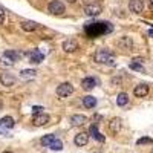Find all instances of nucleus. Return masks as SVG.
I'll return each mask as SVG.
<instances>
[{
    "instance_id": "f704fd0d",
    "label": "nucleus",
    "mask_w": 153,
    "mask_h": 153,
    "mask_svg": "<svg viewBox=\"0 0 153 153\" xmlns=\"http://www.w3.org/2000/svg\"><path fill=\"white\" fill-rule=\"evenodd\" d=\"M152 153H153V149H152Z\"/></svg>"
},
{
    "instance_id": "9b49d317",
    "label": "nucleus",
    "mask_w": 153,
    "mask_h": 153,
    "mask_svg": "<svg viewBox=\"0 0 153 153\" xmlns=\"http://www.w3.org/2000/svg\"><path fill=\"white\" fill-rule=\"evenodd\" d=\"M26 55L29 57L31 63H35V65H38V63H42V61H43V58H45V55H43V54H42L38 49H34V51H31V52H28Z\"/></svg>"
},
{
    "instance_id": "ddd939ff",
    "label": "nucleus",
    "mask_w": 153,
    "mask_h": 153,
    "mask_svg": "<svg viewBox=\"0 0 153 153\" xmlns=\"http://www.w3.org/2000/svg\"><path fill=\"white\" fill-rule=\"evenodd\" d=\"M97 84H98V80L94 78V76H87V78H84L81 81V87L84 89V91H92Z\"/></svg>"
},
{
    "instance_id": "473e14b6",
    "label": "nucleus",
    "mask_w": 153,
    "mask_h": 153,
    "mask_svg": "<svg viewBox=\"0 0 153 153\" xmlns=\"http://www.w3.org/2000/svg\"><path fill=\"white\" fill-rule=\"evenodd\" d=\"M2 153H12V152H9V150H6V152H2Z\"/></svg>"
},
{
    "instance_id": "20e7f679",
    "label": "nucleus",
    "mask_w": 153,
    "mask_h": 153,
    "mask_svg": "<svg viewBox=\"0 0 153 153\" xmlns=\"http://www.w3.org/2000/svg\"><path fill=\"white\" fill-rule=\"evenodd\" d=\"M48 11L51 12L52 16H61V14H65V5H63V2H60V0H54V2H51L48 5Z\"/></svg>"
},
{
    "instance_id": "a211bd4d",
    "label": "nucleus",
    "mask_w": 153,
    "mask_h": 153,
    "mask_svg": "<svg viewBox=\"0 0 153 153\" xmlns=\"http://www.w3.org/2000/svg\"><path fill=\"white\" fill-rule=\"evenodd\" d=\"M83 106L87 107V109H94L97 106V98L92 97V95H86L83 98Z\"/></svg>"
},
{
    "instance_id": "aec40b11",
    "label": "nucleus",
    "mask_w": 153,
    "mask_h": 153,
    "mask_svg": "<svg viewBox=\"0 0 153 153\" xmlns=\"http://www.w3.org/2000/svg\"><path fill=\"white\" fill-rule=\"evenodd\" d=\"M35 75H37V72L34 69H23L20 72V78L22 80H32V78H35Z\"/></svg>"
},
{
    "instance_id": "b1692460",
    "label": "nucleus",
    "mask_w": 153,
    "mask_h": 153,
    "mask_svg": "<svg viewBox=\"0 0 153 153\" xmlns=\"http://www.w3.org/2000/svg\"><path fill=\"white\" fill-rule=\"evenodd\" d=\"M55 135H45L42 139H40V143H42V146H45V147H49V144L52 143V141H55Z\"/></svg>"
},
{
    "instance_id": "5701e85b",
    "label": "nucleus",
    "mask_w": 153,
    "mask_h": 153,
    "mask_svg": "<svg viewBox=\"0 0 153 153\" xmlns=\"http://www.w3.org/2000/svg\"><path fill=\"white\" fill-rule=\"evenodd\" d=\"M118 45H120L123 49L130 51V49H132V38H130V37H123L121 40L118 42Z\"/></svg>"
},
{
    "instance_id": "a878e982",
    "label": "nucleus",
    "mask_w": 153,
    "mask_h": 153,
    "mask_svg": "<svg viewBox=\"0 0 153 153\" xmlns=\"http://www.w3.org/2000/svg\"><path fill=\"white\" fill-rule=\"evenodd\" d=\"M146 144H153V139L149 136H144V138H139L136 141V146H146Z\"/></svg>"
},
{
    "instance_id": "7ed1b4c3",
    "label": "nucleus",
    "mask_w": 153,
    "mask_h": 153,
    "mask_svg": "<svg viewBox=\"0 0 153 153\" xmlns=\"http://www.w3.org/2000/svg\"><path fill=\"white\" fill-rule=\"evenodd\" d=\"M20 58L19 52H14V51H6V52L0 57V66L3 68H11L16 65V61Z\"/></svg>"
},
{
    "instance_id": "c85d7f7f",
    "label": "nucleus",
    "mask_w": 153,
    "mask_h": 153,
    "mask_svg": "<svg viewBox=\"0 0 153 153\" xmlns=\"http://www.w3.org/2000/svg\"><path fill=\"white\" fill-rule=\"evenodd\" d=\"M42 110H43L42 106H34V107H32V112H34L35 115H37V113H42Z\"/></svg>"
},
{
    "instance_id": "bb28decb",
    "label": "nucleus",
    "mask_w": 153,
    "mask_h": 153,
    "mask_svg": "<svg viewBox=\"0 0 153 153\" xmlns=\"http://www.w3.org/2000/svg\"><path fill=\"white\" fill-rule=\"evenodd\" d=\"M132 71H138V72H144V66L143 65H139V63H130V66H129Z\"/></svg>"
},
{
    "instance_id": "f257e3e1",
    "label": "nucleus",
    "mask_w": 153,
    "mask_h": 153,
    "mask_svg": "<svg viewBox=\"0 0 153 153\" xmlns=\"http://www.w3.org/2000/svg\"><path fill=\"white\" fill-rule=\"evenodd\" d=\"M112 31H113V26L109 22H92L84 26V32L89 38H97L101 35H106Z\"/></svg>"
},
{
    "instance_id": "c756f323",
    "label": "nucleus",
    "mask_w": 153,
    "mask_h": 153,
    "mask_svg": "<svg viewBox=\"0 0 153 153\" xmlns=\"http://www.w3.org/2000/svg\"><path fill=\"white\" fill-rule=\"evenodd\" d=\"M101 120H103L101 115H94V121H101Z\"/></svg>"
},
{
    "instance_id": "39448f33",
    "label": "nucleus",
    "mask_w": 153,
    "mask_h": 153,
    "mask_svg": "<svg viewBox=\"0 0 153 153\" xmlns=\"http://www.w3.org/2000/svg\"><path fill=\"white\" fill-rule=\"evenodd\" d=\"M16 126V121L12 117H3L0 120V133L2 135H8V132Z\"/></svg>"
},
{
    "instance_id": "6e6552de",
    "label": "nucleus",
    "mask_w": 153,
    "mask_h": 153,
    "mask_svg": "<svg viewBox=\"0 0 153 153\" xmlns=\"http://www.w3.org/2000/svg\"><path fill=\"white\" fill-rule=\"evenodd\" d=\"M61 48L65 52H75V51L78 49V43H76V40H74V38H68V40L63 42Z\"/></svg>"
},
{
    "instance_id": "4be33fe9",
    "label": "nucleus",
    "mask_w": 153,
    "mask_h": 153,
    "mask_svg": "<svg viewBox=\"0 0 153 153\" xmlns=\"http://www.w3.org/2000/svg\"><path fill=\"white\" fill-rule=\"evenodd\" d=\"M117 104H118L120 107L127 106V104H129V95H127L126 92H121V94L117 97Z\"/></svg>"
},
{
    "instance_id": "dca6fc26",
    "label": "nucleus",
    "mask_w": 153,
    "mask_h": 153,
    "mask_svg": "<svg viewBox=\"0 0 153 153\" xmlns=\"http://www.w3.org/2000/svg\"><path fill=\"white\" fill-rule=\"evenodd\" d=\"M133 94L138 97V98H143L149 94V86L147 84H138L135 89H133Z\"/></svg>"
},
{
    "instance_id": "cd10ccee",
    "label": "nucleus",
    "mask_w": 153,
    "mask_h": 153,
    "mask_svg": "<svg viewBox=\"0 0 153 153\" xmlns=\"http://www.w3.org/2000/svg\"><path fill=\"white\" fill-rule=\"evenodd\" d=\"M3 22H5V9L0 6V25H2Z\"/></svg>"
},
{
    "instance_id": "4468645a",
    "label": "nucleus",
    "mask_w": 153,
    "mask_h": 153,
    "mask_svg": "<svg viewBox=\"0 0 153 153\" xmlns=\"http://www.w3.org/2000/svg\"><path fill=\"white\" fill-rule=\"evenodd\" d=\"M0 81H2L3 86H14L16 83V76L12 74H8V72H3L0 75Z\"/></svg>"
},
{
    "instance_id": "1a4fd4ad",
    "label": "nucleus",
    "mask_w": 153,
    "mask_h": 153,
    "mask_svg": "<svg viewBox=\"0 0 153 153\" xmlns=\"http://www.w3.org/2000/svg\"><path fill=\"white\" fill-rule=\"evenodd\" d=\"M48 121H49V115H46V113H37V115H34V118H32V124L35 127H42Z\"/></svg>"
},
{
    "instance_id": "7c9ffc66",
    "label": "nucleus",
    "mask_w": 153,
    "mask_h": 153,
    "mask_svg": "<svg viewBox=\"0 0 153 153\" xmlns=\"http://www.w3.org/2000/svg\"><path fill=\"white\" fill-rule=\"evenodd\" d=\"M149 35L153 38V28H150V29H149Z\"/></svg>"
},
{
    "instance_id": "f3484780",
    "label": "nucleus",
    "mask_w": 153,
    "mask_h": 153,
    "mask_svg": "<svg viewBox=\"0 0 153 153\" xmlns=\"http://www.w3.org/2000/svg\"><path fill=\"white\" fill-rule=\"evenodd\" d=\"M87 141H89V135L86 132H81V133H78V135L75 136V146H78V147L86 146Z\"/></svg>"
},
{
    "instance_id": "412c9836",
    "label": "nucleus",
    "mask_w": 153,
    "mask_h": 153,
    "mask_svg": "<svg viewBox=\"0 0 153 153\" xmlns=\"http://www.w3.org/2000/svg\"><path fill=\"white\" fill-rule=\"evenodd\" d=\"M91 135L97 139V141H100V143H104V135H101V133H100V130H98L97 124H92V126H91Z\"/></svg>"
},
{
    "instance_id": "72a5a7b5",
    "label": "nucleus",
    "mask_w": 153,
    "mask_h": 153,
    "mask_svg": "<svg viewBox=\"0 0 153 153\" xmlns=\"http://www.w3.org/2000/svg\"><path fill=\"white\" fill-rule=\"evenodd\" d=\"M152 5H153V0H152Z\"/></svg>"
},
{
    "instance_id": "393cba45",
    "label": "nucleus",
    "mask_w": 153,
    "mask_h": 153,
    "mask_svg": "<svg viewBox=\"0 0 153 153\" xmlns=\"http://www.w3.org/2000/svg\"><path fill=\"white\" fill-rule=\"evenodd\" d=\"M49 149H51V150H55V152L63 150V143L60 141V139H55V141H52V143L49 144Z\"/></svg>"
},
{
    "instance_id": "2f4dec72",
    "label": "nucleus",
    "mask_w": 153,
    "mask_h": 153,
    "mask_svg": "<svg viewBox=\"0 0 153 153\" xmlns=\"http://www.w3.org/2000/svg\"><path fill=\"white\" fill-rule=\"evenodd\" d=\"M66 2H69V3H74V2H75V0H66Z\"/></svg>"
},
{
    "instance_id": "6ab92c4d",
    "label": "nucleus",
    "mask_w": 153,
    "mask_h": 153,
    "mask_svg": "<svg viewBox=\"0 0 153 153\" xmlns=\"http://www.w3.org/2000/svg\"><path fill=\"white\" fill-rule=\"evenodd\" d=\"M71 123L74 126H83L87 123V118L84 117V115H72L71 117Z\"/></svg>"
},
{
    "instance_id": "423d86ee",
    "label": "nucleus",
    "mask_w": 153,
    "mask_h": 153,
    "mask_svg": "<svg viewBox=\"0 0 153 153\" xmlns=\"http://www.w3.org/2000/svg\"><path fill=\"white\" fill-rule=\"evenodd\" d=\"M84 12H86V16H89V17H95V16L101 14V5L98 2H89L84 6Z\"/></svg>"
},
{
    "instance_id": "2eb2a0df",
    "label": "nucleus",
    "mask_w": 153,
    "mask_h": 153,
    "mask_svg": "<svg viewBox=\"0 0 153 153\" xmlns=\"http://www.w3.org/2000/svg\"><path fill=\"white\" fill-rule=\"evenodd\" d=\"M38 28H40V25L35 23V22H32V20L22 22V29L26 31V32H32V31H35V29H38Z\"/></svg>"
},
{
    "instance_id": "f03ea898",
    "label": "nucleus",
    "mask_w": 153,
    "mask_h": 153,
    "mask_svg": "<svg viewBox=\"0 0 153 153\" xmlns=\"http://www.w3.org/2000/svg\"><path fill=\"white\" fill-rule=\"evenodd\" d=\"M95 61L101 63V65L113 66L115 65V55L110 52L109 49H98L97 54H95Z\"/></svg>"
},
{
    "instance_id": "9d476101",
    "label": "nucleus",
    "mask_w": 153,
    "mask_h": 153,
    "mask_svg": "<svg viewBox=\"0 0 153 153\" xmlns=\"http://www.w3.org/2000/svg\"><path fill=\"white\" fill-rule=\"evenodd\" d=\"M129 9L135 14H141L144 9V2L143 0H130L129 2Z\"/></svg>"
},
{
    "instance_id": "0eeeda50",
    "label": "nucleus",
    "mask_w": 153,
    "mask_h": 153,
    "mask_svg": "<svg viewBox=\"0 0 153 153\" xmlns=\"http://www.w3.org/2000/svg\"><path fill=\"white\" fill-rule=\"evenodd\" d=\"M74 94V86L71 83H61L58 87H57V95L65 98V97H69Z\"/></svg>"
},
{
    "instance_id": "f8f14e48",
    "label": "nucleus",
    "mask_w": 153,
    "mask_h": 153,
    "mask_svg": "<svg viewBox=\"0 0 153 153\" xmlns=\"http://www.w3.org/2000/svg\"><path fill=\"white\" fill-rule=\"evenodd\" d=\"M121 127H123L121 118H112V120H110V123H109V130H110L112 133L117 135V133L121 130Z\"/></svg>"
}]
</instances>
